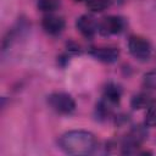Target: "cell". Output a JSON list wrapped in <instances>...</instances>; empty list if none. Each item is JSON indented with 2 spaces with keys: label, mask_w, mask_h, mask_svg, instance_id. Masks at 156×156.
I'll use <instances>...</instances> for the list:
<instances>
[{
  "label": "cell",
  "mask_w": 156,
  "mask_h": 156,
  "mask_svg": "<svg viewBox=\"0 0 156 156\" xmlns=\"http://www.w3.org/2000/svg\"><path fill=\"white\" fill-rule=\"evenodd\" d=\"M124 20L119 16H106L99 22V33L104 37L108 35H115L121 33L124 29Z\"/></svg>",
  "instance_id": "277c9868"
},
{
  "label": "cell",
  "mask_w": 156,
  "mask_h": 156,
  "mask_svg": "<svg viewBox=\"0 0 156 156\" xmlns=\"http://www.w3.org/2000/svg\"><path fill=\"white\" fill-rule=\"evenodd\" d=\"M49 106L61 115H69L76 110V101L74 99L63 91H55L48 96Z\"/></svg>",
  "instance_id": "7a4b0ae2"
},
{
  "label": "cell",
  "mask_w": 156,
  "mask_h": 156,
  "mask_svg": "<svg viewBox=\"0 0 156 156\" xmlns=\"http://www.w3.org/2000/svg\"><path fill=\"white\" fill-rule=\"evenodd\" d=\"M60 149L68 155H90L95 151L98 143L93 133L74 129L63 133L58 139Z\"/></svg>",
  "instance_id": "6da1fadb"
},
{
  "label": "cell",
  "mask_w": 156,
  "mask_h": 156,
  "mask_svg": "<svg viewBox=\"0 0 156 156\" xmlns=\"http://www.w3.org/2000/svg\"><path fill=\"white\" fill-rule=\"evenodd\" d=\"M143 84L147 89H156V71H150L144 74Z\"/></svg>",
  "instance_id": "4fadbf2b"
},
{
  "label": "cell",
  "mask_w": 156,
  "mask_h": 156,
  "mask_svg": "<svg viewBox=\"0 0 156 156\" xmlns=\"http://www.w3.org/2000/svg\"><path fill=\"white\" fill-rule=\"evenodd\" d=\"M89 54L98 61L113 63L119 58V49L116 46H91Z\"/></svg>",
  "instance_id": "5b68a950"
},
{
  "label": "cell",
  "mask_w": 156,
  "mask_h": 156,
  "mask_svg": "<svg viewBox=\"0 0 156 156\" xmlns=\"http://www.w3.org/2000/svg\"><path fill=\"white\" fill-rule=\"evenodd\" d=\"M61 0H37V6L40 11L51 13L58 9Z\"/></svg>",
  "instance_id": "30bf717a"
},
{
  "label": "cell",
  "mask_w": 156,
  "mask_h": 156,
  "mask_svg": "<svg viewBox=\"0 0 156 156\" xmlns=\"http://www.w3.org/2000/svg\"><path fill=\"white\" fill-rule=\"evenodd\" d=\"M121 95H122L121 88H118L116 84H107L104 90L101 102L104 105H106L107 107L113 108V106H116L119 102Z\"/></svg>",
  "instance_id": "ba28073f"
},
{
  "label": "cell",
  "mask_w": 156,
  "mask_h": 156,
  "mask_svg": "<svg viewBox=\"0 0 156 156\" xmlns=\"http://www.w3.org/2000/svg\"><path fill=\"white\" fill-rule=\"evenodd\" d=\"M73 1H76V2H83V1H87V0H73Z\"/></svg>",
  "instance_id": "5bb4252c"
},
{
  "label": "cell",
  "mask_w": 156,
  "mask_h": 156,
  "mask_svg": "<svg viewBox=\"0 0 156 156\" xmlns=\"http://www.w3.org/2000/svg\"><path fill=\"white\" fill-rule=\"evenodd\" d=\"M128 50L130 55L139 61H147L152 52L150 41L140 35H132L128 39Z\"/></svg>",
  "instance_id": "3957f363"
},
{
  "label": "cell",
  "mask_w": 156,
  "mask_h": 156,
  "mask_svg": "<svg viewBox=\"0 0 156 156\" xmlns=\"http://www.w3.org/2000/svg\"><path fill=\"white\" fill-rule=\"evenodd\" d=\"M152 100L150 99V96L147 94H144V93H140V94H136L133 96L132 101H130V105L134 110H140V108H144V107H147L150 105Z\"/></svg>",
  "instance_id": "9c48e42d"
},
{
  "label": "cell",
  "mask_w": 156,
  "mask_h": 156,
  "mask_svg": "<svg viewBox=\"0 0 156 156\" xmlns=\"http://www.w3.org/2000/svg\"><path fill=\"white\" fill-rule=\"evenodd\" d=\"M76 28L77 30L87 39L94 38L96 32H99V23L95 21V18L91 15H82L76 21Z\"/></svg>",
  "instance_id": "8992f818"
},
{
  "label": "cell",
  "mask_w": 156,
  "mask_h": 156,
  "mask_svg": "<svg viewBox=\"0 0 156 156\" xmlns=\"http://www.w3.org/2000/svg\"><path fill=\"white\" fill-rule=\"evenodd\" d=\"M111 0H87V7L93 12H101L106 10L110 5Z\"/></svg>",
  "instance_id": "7c38bea8"
},
{
  "label": "cell",
  "mask_w": 156,
  "mask_h": 156,
  "mask_svg": "<svg viewBox=\"0 0 156 156\" xmlns=\"http://www.w3.org/2000/svg\"><path fill=\"white\" fill-rule=\"evenodd\" d=\"M65 26H66L65 20L61 16H57L54 13H48L41 20L43 29L50 35H58L60 33L63 32Z\"/></svg>",
  "instance_id": "52a82bcc"
},
{
  "label": "cell",
  "mask_w": 156,
  "mask_h": 156,
  "mask_svg": "<svg viewBox=\"0 0 156 156\" xmlns=\"http://www.w3.org/2000/svg\"><path fill=\"white\" fill-rule=\"evenodd\" d=\"M145 126L156 127V100H152L146 108L145 113Z\"/></svg>",
  "instance_id": "8fae6325"
}]
</instances>
